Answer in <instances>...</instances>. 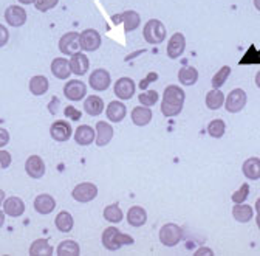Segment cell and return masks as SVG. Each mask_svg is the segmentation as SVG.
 I'll return each instance as SVG.
<instances>
[{
	"mask_svg": "<svg viewBox=\"0 0 260 256\" xmlns=\"http://www.w3.org/2000/svg\"><path fill=\"white\" fill-rule=\"evenodd\" d=\"M186 93L178 86H168L165 93H162V103H161V112L165 117L172 118L177 117L184 106Z\"/></svg>",
	"mask_w": 260,
	"mask_h": 256,
	"instance_id": "6da1fadb",
	"label": "cell"
},
{
	"mask_svg": "<svg viewBox=\"0 0 260 256\" xmlns=\"http://www.w3.org/2000/svg\"><path fill=\"white\" fill-rule=\"evenodd\" d=\"M132 244H134V238L125 233H121L116 227H107L103 232V245L110 251H116L124 245H132Z\"/></svg>",
	"mask_w": 260,
	"mask_h": 256,
	"instance_id": "7a4b0ae2",
	"label": "cell"
},
{
	"mask_svg": "<svg viewBox=\"0 0 260 256\" xmlns=\"http://www.w3.org/2000/svg\"><path fill=\"white\" fill-rule=\"evenodd\" d=\"M143 35H144V39H146L147 44L158 45V44H161L162 41L166 39V26L162 25L161 20L150 19V20L144 25Z\"/></svg>",
	"mask_w": 260,
	"mask_h": 256,
	"instance_id": "3957f363",
	"label": "cell"
},
{
	"mask_svg": "<svg viewBox=\"0 0 260 256\" xmlns=\"http://www.w3.org/2000/svg\"><path fill=\"white\" fill-rule=\"evenodd\" d=\"M183 238V232L181 229L177 225V223H165L159 230V241L165 247H175L180 244Z\"/></svg>",
	"mask_w": 260,
	"mask_h": 256,
	"instance_id": "277c9868",
	"label": "cell"
},
{
	"mask_svg": "<svg viewBox=\"0 0 260 256\" xmlns=\"http://www.w3.org/2000/svg\"><path fill=\"white\" fill-rule=\"evenodd\" d=\"M248 97H246V92L242 89H234L233 92H230L228 98L224 100V107L230 113H237L242 112V109L246 106Z\"/></svg>",
	"mask_w": 260,
	"mask_h": 256,
	"instance_id": "5b68a950",
	"label": "cell"
},
{
	"mask_svg": "<svg viewBox=\"0 0 260 256\" xmlns=\"http://www.w3.org/2000/svg\"><path fill=\"white\" fill-rule=\"evenodd\" d=\"M72 196H73L75 201H78V202H81V204L91 202V201L96 199V196H98V186H96L94 183H90V182L79 183L78 186H75Z\"/></svg>",
	"mask_w": 260,
	"mask_h": 256,
	"instance_id": "8992f818",
	"label": "cell"
},
{
	"mask_svg": "<svg viewBox=\"0 0 260 256\" xmlns=\"http://www.w3.org/2000/svg\"><path fill=\"white\" fill-rule=\"evenodd\" d=\"M79 33L76 31H72V33L63 35L59 41V50L65 54V56H73L75 53L81 51V44H79Z\"/></svg>",
	"mask_w": 260,
	"mask_h": 256,
	"instance_id": "52a82bcc",
	"label": "cell"
},
{
	"mask_svg": "<svg viewBox=\"0 0 260 256\" xmlns=\"http://www.w3.org/2000/svg\"><path fill=\"white\" fill-rule=\"evenodd\" d=\"M79 44H81V50L84 51H96L101 47V35L93 28L84 30L79 36Z\"/></svg>",
	"mask_w": 260,
	"mask_h": 256,
	"instance_id": "ba28073f",
	"label": "cell"
},
{
	"mask_svg": "<svg viewBox=\"0 0 260 256\" xmlns=\"http://www.w3.org/2000/svg\"><path fill=\"white\" fill-rule=\"evenodd\" d=\"M137 84L132 78H119L115 82V95L118 100H130L135 95Z\"/></svg>",
	"mask_w": 260,
	"mask_h": 256,
	"instance_id": "9c48e42d",
	"label": "cell"
},
{
	"mask_svg": "<svg viewBox=\"0 0 260 256\" xmlns=\"http://www.w3.org/2000/svg\"><path fill=\"white\" fill-rule=\"evenodd\" d=\"M63 95L65 98H69L72 101H81L87 95V87L82 81L72 79L63 86Z\"/></svg>",
	"mask_w": 260,
	"mask_h": 256,
	"instance_id": "30bf717a",
	"label": "cell"
},
{
	"mask_svg": "<svg viewBox=\"0 0 260 256\" xmlns=\"http://www.w3.org/2000/svg\"><path fill=\"white\" fill-rule=\"evenodd\" d=\"M90 86L93 87V90H98V92H104L109 89L110 82H112V76L110 73L106 70V69H96L93 70V73L90 75V79H88Z\"/></svg>",
	"mask_w": 260,
	"mask_h": 256,
	"instance_id": "8fae6325",
	"label": "cell"
},
{
	"mask_svg": "<svg viewBox=\"0 0 260 256\" xmlns=\"http://www.w3.org/2000/svg\"><path fill=\"white\" fill-rule=\"evenodd\" d=\"M112 20H113V23H122L125 31H134L141 23V17L137 11H124L121 14L113 16Z\"/></svg>",
	"mask_w": 260,
	"mask_h": 256,
	"instance_id": "7c38bea8",
	"label": "cell"
},
{
	"mask_svg": "<svg viewBox=\"0 0 260 256\" xmlns=\"http://www.w3.org/2000/svg\"><path fill=\"white\" fill-rule=\"evenodd\" d=\"M25 171L31 179H41L45 174V163L39 155L28 157L25 163Z\"/></svg>",
	"mask_w": 260,
	"mask_h": 256,
	"instance_id": "4fadbf2b",
	"label": "cell"
},
{
	"mask_svg": "<svg viewBox=\"0 0 260 256\" xmlns=\"http://www.w3.org/2000/svg\"><path fill=\"white\" fill-rule=\"evenodd\" d=\"M113 138V127L106 123V121H98L96 123V140L94 143L103 148V146H107Z\"/></svg>",
	"mask_w": 260,
	"mask_h": 256,
	"instance_id": "5bb4252c",
	"label": "cell"
},
{
	"mask_svg": "<svg viewBox=\"0 0 260 256\" xmlns=\"http://www.w3.org/2000/svg\"><path fill=\"white\" fill-rule=\"evenodd\" d=\"M50 134L56 141H67L72 137V126L67 121H54L50 127Z\"/></svg>",
	"mask_w": 260,
	"mask_h": 256,
	"instance_id": "9a60e30c",
	"label": "cell"
},
{
	"mask_svg": "<svg viewBox=\"0 0 260 256\" xmlns=\"http://www.w3.org/2000/svg\"><path fill=\"white\" fill-rule=\"evenodd\" d=\"M5 20L11 26H22L26 22V11L19 5H11L5 11Z\"/></svg>",
	"mask_w": 260,
	"mask_h": 256,
	"instance_id": "2e32d148",
	"label": "cell"
},
{
	"mask_svg": "<svg viewBox=\"0 0 260 256\" xmlns=\"http://www.w3.org/2000/svg\"><path fill=\"white\" fill-rule=\"evenodd\" d=\"M184 48H186V39L181 33H175L171 39H169V44H168V56L171 59H178L183 53H184Z\"/></svg>",
	"mask_w": 260,
	"mask_h": 256,
	"instance_id": "e0dca14e",
	"label": "cell"
},
{
	"mask_svg": "<svg viewBox=\"0 0 260 256\" xmlns=\"http://www.w3.org/2000/svg\"><path fill=\"white\" fill-rule=\"evenodd\" d=\"M88 69H90V61H88V58L84 53L79 51V53H75L72 56V59H70V70L75 75L82 76V75H85L88 72Z\"/></svg>",
	"mask_w": 260,
	"mask_h": 256,
	"instance_id": "ac0fdd59",
	"label": "cell"
},
{
	"mask_svg": "<svg viewBox=\"0 0 260 256\" xmlns=\"http://www.w3.org/2000/svg\"><path fill=\"white\" fill-rule=\"evenodd\" d=\"M96 140V131H93L91 126L82 124L75 132V141L81 146H88Z\"/></svg>",
	"mask_w": 260,
	"mask_h": 256,
	"instance_id": "d6986e66",
	"label": "cell"
},
{
	"mask_svg": "<svg viewBox=\"0 0 260 256\" xmlns=\"http://www.w3.org/2000/svg\"><path fill=\"white\" fill-rule=\"evenodd\" d=\"M127 222L132 227H143L147 222V211L140 205L130 207V210L127 211Z\"/></svg>",
	"mask_w": 260,
	"mask_h": 256,
	"instance_id": "ffe728a7",
	"label": "cell"
},
{
	"mask_svg": "<svg viewBox=\"0 0 260 256\" xmlns=\"http://www.w3.org/2000/svg\"><path fill=\"white\" fill-rule=\"evenodd\" d=\"M106 115H107L109 121L121 123L127 115V107L121 101H112V103H109V106L106 109Z\"/></svg>",
	"mask_w": 260,
	"mask_h": 256,
	"instance_id": "44dd1931",
	"label": "cell"
},
{
	"mask_svg": "<svg viewBox=\"0 0 260 256\" xmlns=\"http://www.w3.org/2000/svg\"><path fill=\"white\" fill-rule=\"evenodd\" d=\"M4 211H5V214H8L11 217H19L25 213V204L22 199L11 196L4 202Z\"/></svg>",
	"mask_w": 260,
	"mask_h": 256,
	"instance_id": "7402d4cb",
	"label": "cell"
},
{
	"mask_svg": "<svg viewBox=\"0 0 260 256\" xmlns=\"http://www.w3.org/2000/svg\"><path fill=\"white\" fill-rule=\"evenodd\" d=\"M51 72L57 79H69L72 70H70V61L63 58H56L51 62Z\"/></svg>",
	"mask_w": 260,
	"mask_h": 256,
	"instance_id": "603a6c76",
	"label": "cell"
},
{
	"mask_svg": "<svg viewBox=\"0 0 260 256\" xmlns=\"http://www.w3.org/2000/svg\"><path fill=\"white\" fill-rule=\"evenodd\" d=\"M243 176L249 180H258L260 179V158L258 157H251L245 160L242 165Z\"/></svg>",
	"mask_w": 260,
	"mask_h": 256,
	"instance_id": "cb8c5ba5",
	"label": "cell"
},
{
	"mask_svg": "<svg viewBox=\"0 0 260 256\" xmlns=\"http://www.w3.org/2000/svg\"><path fill=\"white\" fill-rule=\"evenodd\" d=\"M35 208L41 214H50L56 208V201L50 194H39L35 199Z\"/></svg>",
	"mask_w": 260,
	"mask_h": 256,
	"instance_id": "d4e9b609",
	"label": "cell"
},
{
	"mask_svg": "<svg viewBox=\"0 0 260 256\" xmlns=\"http://www.w3.org/2000/svg\"><path fill=\"white\" fill-rule=\"evenodd\" d=\"M84 110L90 115V117H98L100 113H103L104 110V101L101 97H96V95H91L84 101Z\"/></svg>",
	"mask_w": 260,
	"mask_h": 256,
	"instance_id": "484cf974",
	"label": "cell"
},
{
	"mask_svg": "<svg viewBox=\"0 0 260 256\" xmlns=\"http://www.w3.org/2000/svg\"><path fill=\"white\" fill-rule=\"evenodd\" d=\"M132 121L135 126H147L152 121V110L146 106H137L132 110Z\"/></svg>",
	"mask_w": 260,
	"mask_h": 256,
	"instance_id": "4316f807",
	"label": "cell"
},
{
	"mask_svg": "<svg viewBox=\"0 0 260 256\" xmlns=\"http://www.w3.org/2000/svg\"><path fill=\"white\" fill-rule=\"evenodd\" d=\"M56 229L62 233H70L73 230V225H75V220H73V216L69 213V211H60L57 216H56Z\"/></svg>",
	"mask_w": 260,
	"mask_h": 256,
	"instance_id": "83f0119b",
	"label": "cell"
},
{
	"mask_svg": "<svg viewBox=\"0 0 260 256\" xmlns=\"http://www.w3.org/2000/svg\"><path fill=\"white\" fill-rule=\"evenodd\" d=\"M53 253H54V250L47 239H38L29 247L31 256H51Z\"/></svg>",
	"mask_w": 260,
	"mask_h": 256,
	"instance_id": "f1b7e54d",
	"label": "cell"
},
{
	"mask_svg": "<svg viewBox=\"0 0 260 256\" xmlns=\"http://www.w3.org/2000/svg\"><path fill=\"white\" fill-rule=\"evenodd\" d=\"M233 216L237 222L240 223H246L249 222L252 217H254V211H252V207L249 205H245V204H236L233 207Z\"/></svg>",
	"mask_w": 260,
	"mask_h": 256,
	"instance_id": "f546056e",
	"label": "cell"
},
{
	"mask_svg": "<svg viewBox=\"0 0 260 256\" xmlns=\"http://www.w3.org/2000/svg\"><path fill=\"white\" fill-rule=\"evenodd\" d=\"M48 87H50L48 79L45 76H41V75L32 76L31 81H29V92L32 95H36V97H41V95L47 93Z\"/></svg>",
	"mask_w": 260,
	"mask_h": 256,
	"instance_id": "4dcf8cb0",
	"label": "cell"
},
{
	"mask_svg": "<svg viewBox=\"0 0 260 256\" xmlns=\"http://www.w3.org/2000/svg\"><path fill=\"white\" fill-rule=\"evenodd\" d=\"M206 107L211 110H218L223 103H224V95L220 89H212L211 92H208L206 95Z\"/></svg>",
	"mask_w": 260,
	"mask_h": 256,
	"instance_id": "1f68e13d",
	"label": "cell"
},
{
	"mask_svg": "<svg viewBox=\"0 0 260 256\" xmlns=\"http://www.w3.org/2000/svg\"><path fill=\"white\" fill-rule=\"evenodd\" d=\"M178 79L183 86H193L199 81V70L195 67L186 66L183 69H180L178 72Z\"/></svg>",
	"mask_w": 260,
	"mask_h": 256,
	"instance_id": "d6a6232c",
	"label": "cell"
},
{
	"mask_svg": "<svg viewBox=\"0 0 260 256\" xmlns=\"http://www.w3.org/2000/svg\"><path fill=\"white\" fill-rule=\"evenodd\" d=\"M56 253L59 256H78L81 253V248H79V244L75 242V241H62L59 245H57V250Z\"/></svg>",
	"mask_w": 260,
	"mask_h": 256,
	"instance_id": "836d02e7",
	"label": "cell"
},
{
	"mask_svg": "<svg viewBox=\"0 0 260 256\" xmlns=\"http://www.w3.org/2000/svg\"><path fill=\"white\" fill-rule=\"evenodd\" d=\"M122 217H124V214L118 204H112L104 208V219L109 220L110 223H119L122 220Z\"/></svg>",
	"mask_w": 260,
	"mask_h": 256,
	"instance_id": "e575fe53",
	"label": "cell"
},
{
	"mask_svg": "<svg viewBox=\"0 0 260 256\" xmlns=\"http://www.w3.org/2000/svg\"><path fill=\"white\" fill-rule=\"evenodd\" d=\"M224 131H226V124L223 120L217 118V120H212L209 124H208V134L212 137V138H221L224 135Z\"/></svg>",
	"mask_w": 260,
	"mask_h": 256,
	"instance_id": "d590c367",
	"label": "cell"
},
{
	"mask_svg": "<svg viewBox=\"0 0 260 256\" xmlns=\"http://www.w3.org/2000/svg\"><path fill=\"white\" fill-rule=\"evenodd\" d=\"M230 75H231V69L228 67V66H223V67L214 75V78H212V87H214V89H220V87L226 82V79L230 78Z\"/></svg>",
	"mask_w": 260,
	"mask_h": 256,
	"instance_id": "8d00e7d4",
	"label": "cell"
},
{
	"mask_svg": "<svg viewBox=\"0 0 260 256\" xmlns=\"http://www.w3.org/2000/svg\"><path fill=\"white\" fill-rule=\"evenodd\" d=\"M141 106H146V107H152L156 104V101L159 100L158 97V92L156 90H147V92H143L140 97H138Z\"/></svg>",
	"mask_w": 260,
	"mask_h": 256,
	"instance_id": "74e56055",
	"label": "cell"
},
{
	"mask_svg": "<svg viewBox=\"0 0 260 256\" xmlns=\"http://www.w3.org/2000/svg\"><path fill=\"white\" fill-rule=\"evenodd\" d=\"M248 196H249V185L248 183H242V186L233 193L231 201L234 204H243L248 199Z\"/></svg>",
	"mask_w": 260,
	"mask_h": 256,
	"instance_id": "f35d334b",
	"label": "cell"
},
{
	"mask_svg": "<svg viewBox=\"0 0 260 256\" xmlns=\"http://www.w3.org/2000/svg\"><path fill=\"white\" fill-rule=\"evenodd\" d=\"M57 2H59V0H36V2H35V7H36L39 11L45 13V11L54 8V7L57 5Z\"/></svg>",
	"mask_w": 260,
	"mask_h": 256,
	"instance_id": "ab89813d",
	"label": "cell"
},
{
	"mask_svg": "<svg viewBox=\"0 0 260 256\" xmlns=\"http://www.w3.org/2000/svg\"><path fill=\"white\" fill-rule=\"evenodd\" d=\"M11 162H13V160H11V154L8 151L0 149V168H2V169L10 168Z\"/></svg>",
	"mask_w": 260,
	"mask_h": 256,
	"instance_id": "60d3db41",
	"label": "cell"
},
{
	"mask_svg": "<svg viewBox=\"0 0 260 256\" xmlns=\"http://www.w3.org/2000/svg\"><path fill=\"white\" fill-rule=\"evenodd\" d=\"M65 117L67 118H70V120H73V121H78L79 118H81V112L78 110V109H75L73 106H69V107H65Z\"/></svg>",
	"mask_w": 260,
	"mask_h": 256,
	"instance_id": "b9f144b4",
	"label": "cell"
},
{
	"mask_svg": "<svg viewBox=\"0 0 260 256\" xmlns=\"http://www.w3.org/2000/svg\"><path fill=\"white\" fill-rule=\"evenodd\" d=\"M8 39H10V33H8L7 26L5 25H0V48L7 45Z\"/></svg>",
	"mask_w": 260,
	"mask_h": 256,
	"instance_id": "7bdbcfd3",
	"label": "cell"
},
{
	"mask_svg": "<svg viewBox=\"0 0 260 256\" xmlns=\"http://www.w3.org/2000/svg\"><path fill=\"white\" fill-rule=\"evenodd\" d=\"M10 143V132L4 127H0V148H4Z\"/></svg>",
	"mask_w": 260,
	"mask_h": 256,
	"instance_id": "ee69618b",
	"label": "cell"
},
{
	"mask_svg": "<svg viewBox=\"0 0 260 256\" xmlns=\"http://www.w3.org/2000/svg\"><path fill=\"white\" fill-rule=\"evenodd\" d=\"M153 79L156 81V79H158V75H156V73H149V76H147L144 81H141L140 87H141V89H146V87H147V84H149L150 81H153Z\"/></svg>",
	"mask_w": 260,
	"mask_h": 256,
	"instance_id": "f6af8a7d",
	"label": "cell"
},
{
	"mask_svg": "<svg viewBox=\"0 0 260 256\" xmlns=\"http://www.w3.org/2000/svg\"><path fill=\"white\" fill-rule=\"evenodd\" d=\"M4 223H5V211L0 210V229L4 227Z\"/></svg>",
	"mask_w": 260,
	"mask_h": 256,
	"instance_id": "bcb514c9",
	"label": "cell"
},
{
	"mask_svg": "<svg viewBox=\"0 0 260 256\" xmlns=\"http://www.w3.org/2000/svg\"><path fill=\"white\" fill-rule=\"evenodd\" d=\"M20 4H23V5H31V4H35L36 0H19Z\"/></svg>",
	"mask_w": 260,
	"mask_h": 256,
	"instance_id": "7dc6e473",
	"label": "cell"
},
{
	"mask_svg": "<svg viewBox=\"0 0 260 256\" xmlns=\"http://www.w3.org/2000/svg\"><path fill=\"white\" fill-rule=\"evenodd\" d=\"M4 202H5V193H4V189H0V205Z\"/></svg>",
	"mask_w": 260,
	"mask_h": 256,
	"instance_id": "c3c4849f",
	"label": "cell"
},
{
	"mask_svg": "<svg viewBox=\"0 0 260 256\" xmlns=\"http://www.w3.org/2000/svg\"><path fill=\"white\" fill-rule=\"evenodd\" d=\"M255 86L260 89V72H257V75H255Z\"/></svg>",
	"mask_w": 260,
	"mask_h": 256,
	"instance_id": "681fc988",
	"label": "cell"
},
{
	"mask_svg": "<svg viewBox=\"0 0 260 256\" xmlns=\"http://www.w3.org/2000/svg\"><path fill=\"white\" fill-rule=\"evenodd\" d=\"M255 223H257V227L260 230V211H257V216H255Z\"/></svg>",
	"mask_w": 260,
	"mask_h": 256,
	"instance_id": "f907efd6",
	"label": "cell"
},
{
	"mask_svg": "<svg viewBox=\"0 0 260 256\" xmlns=\"http://www.w3.org/2000/svg\"><path fill=\"white\" fill-rule=\"evenodd\" d=\"M203 253H208V254H212V251L211 250H200V251H197L195 254H203Z\"/></svg>",
	"mask_w": 260,
	"mask_h": 256,
	"instance_id": "816d5d0a",
	"label": "cell"
},
{
	"mask_svg": "<svg viewBox=\"0 0 260 256\" xmlns=\"http://www.w3.org/2000/svg\"><path fill=\"white\" fill-rule=\"evenodd\" d=\"M254 7L257 8V11H260V0H254Z\"/></svg>",
	"mask_w": 260,
	"mask_h": 256,
	"instance_id": "f5cc1de1",
	"label": "cell"
},
{
	"mask_svg": "<svg viewBox=\"0 0 260 256\" xmlns=\"http://www.w3.org/2000/svg\"><path fill=\"white\" fill-rule=\"evenodd\" d=\"M255 211H260V197H258L257 202H255Z\"/></svg>",
	"mask_w": 260,
	"mask_h": 256,
	"instance_id": "db71d44e",
	"label": "cell"
}]
</instances>
